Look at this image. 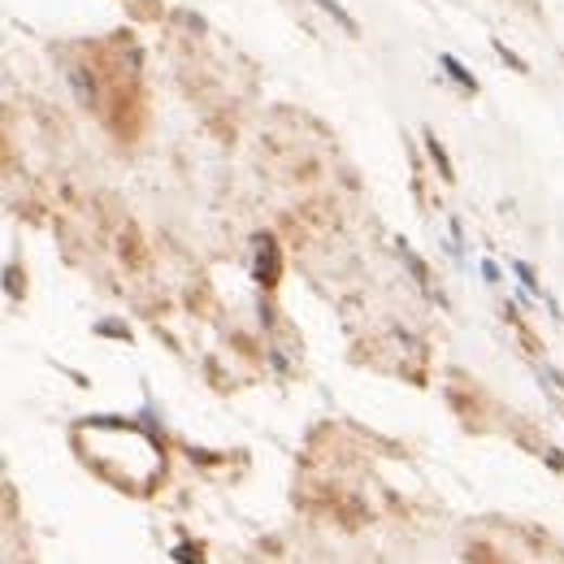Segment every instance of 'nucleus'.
<instances>
[{"instance_id":"2","label":"nucleus","mask_w":564,"mask_h":564,"mask_svg":"<svg viewBox=\"0 0 564 564\" xmlns=\"http://www.w3.org/2000/svg\"><path fill=\"white\" fill-rule=\"evenodd\" d=\"M438 65H443V69H447V74H451V78H456L460 87H469V91H477V78H473V74H469V69H464V65H460V61H456L451 52H443V56H438Z\"/></svg>"},{"instance_id":"6","label":"nucleus","mask_w":564,"mask_h":564,"mask_svg":"<svg viewBox=\"0 0 564 564\" xmlns=\"http://www.w3.org/2000/svg\"><path fill=\"white\" fill-rule=\"evenodd\" d=\"M178 555H182V564H200V555H195V551H191V547H182V551H178Z\"/></svg>"},{"instance_id":"4","label":"nucleus","mask_w":564,"mask_h":564,"mask_svg":"<svg viewBox=\"0 0 564 564\" xmlns=\"http://www.w3.org/2000/svg\"><path fill=\"white\" fill-rule=\"evenodd\" d=\"M469 564H499V555H495L490 547L477 542V547H469Z\"/></svg>"},{"instance_id":"1","label":"nucleus","mask_w":564,"mask_h":564,"mask_svg":"<svg viewBox=\"0 0 564 564\" xmlns=\"http://www.w3.org/2000/svg\"><path fill=\"white\" fill-rule=\"evenodd\" d=\"M260 282H278L273 273H278V247H273V239H260Z\"/></svg>"},{"instance_id":"3","label":"nucleus","mask_w":564,"mask_h":564,"mask_svg":"<svg viewBox=\"0 0 564 564\" xmlns=\"http://www.w3.org/2000/svg\"><path fill=\"white\" fill-rule=\"evenodd\" d=\"M317 4H321V9H325V13H330V17L338 22V26H343V30H351V35L360 30V26H356V17H351V13H347V9L338 4V0H317Z\"/></svg>"},{"instance_id":"5","label":"nucleus","mask_w":564,"mask_h":564,"mask_svg":"<svg viewBox=\"0 0 564 564\" xmlns=\"http://www.w3.org/2000/svg\"><path fill=\"white\" fill-rule=\"evenodd\" d=\"M495 52H499V56H503V61H508L512 69H525V61H521L516 52H508V43H495Z\"/></svg>"}]
</instances>
